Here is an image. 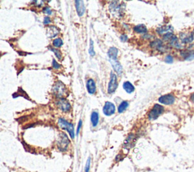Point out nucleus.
Returning a JSON list of instances; mask_svg holds the SVG:
<instances>
[{
    "label": "nucleus",
    "mask_w": 194,
    "mask_h": 172,
    "mask_svg": "<svg viewBox=\"0 0 194 172\" xmlns=\"http://www.w3.org/2000/svg\"><path fill=\"white\" fill-rule=\"evenodd\" d=\"M89 167H90V158H88L87 164L85 165V172H89Z\"/></svg>",
    "instance_id": "2f4dec72"
},
{
    "label": "nucleus",
    "mask_w": 194,
    "mask_h": 172,
    "mask_svg": "<svg viewBox=\"0 0 194 172\" xmlns=\"http://www.w3.org/2000/svg\"><path fill=\"white\" fill-rule=\"evenodd\" d=\"M15 94H18V96H21L25 97L26 99H29L28 96H27V93H25V92L23 90V89H22V88H21V87L18 88V93H15Z\"/></svg>",
    "instance_id": "bb28decb"
},
{
    "label": "nucleus",
    "mask_w": 194,
    "mask_h": 172,
    "mask_svg": "<svg viewBox=\"0 0 194 172\" xmlns=\"http://www.w3.org/2000/svg\"><path fill=\"white\" fill-rule=\"evenodd\" d=\"M47 35H48L49 37L50 38H52L54 37V36H57L58 34L59 33V29L53 25L48 26V27H47Z\"/></svg>",
    "instance_id": "dca6fc26"
},
{
    "label": "nucleus",
    "mask_w": 194,
    "mask_h": 172,
    "mask_svg": "<svg viewBox=\"0 0 194 172\" xmlns=\"http://www.w3.org/2000/svg\"><path fill=\"white\" fill-rule=\"evenodd\" d=\"M118 2L117 1H114V2H111L110 4V9L111 12L112 13V14L114 15L116 18H121V17L123 16L124 12H125V3L122 4H118Z\"/></svg>",
    "instance_id": "f257e3e1"
},
{
    "label": "nucleus",
    "mask_w": 194,
    "mask_h": 172,
    "mask_svg": "<svg viewBox=\"0 0 194 172\" xmlns=\"http://www.w3.org/2000/svg\"><path fill=\"white\" fill-rule=\"evenodd\" d=\"M49 50H51L52 52H54L55 56H56V58H57L59 60L62 59V54H61L60 50H59V49H57L55 48H49Z\"/></svg>",
    "instance_id": "a878e982"
},
{
    "label": "nucleus",
    "mask_w": 194,
    "mask_h": 172,
    "mask_svg": "<svg viewBox=\"0 0 194 172\" xmlns=\"http://www.w3.org/2000/svg\"><path fill=\"white\" fill-rule=\"evenodd\" d=\"M58 124H59L60 128L68 131L70 136H71V138H74V125L71 124V123L67 121L64 120V118H59V120H58Z\"/></svg>",
    "instance_id": "f03ea898"
},
{
    "label": "nucleus",
    "mask_w": 194,
    "mask_h": 172,
    "mask_svg": "<svg viewBox=\"0 0 194 172\" xmlns=\"http://www.w3.org/2000/svg\"><path fill=\"white\" fill-rule=\"evenodd\" d=\"M51 22V20H50V18L49 16H46L43 19V24H49Z\"/></svg>",
    "instance_id": "72a5a7b5"
},
{
    "label": "nucleus",
    "mask_w": 194,
    "mask_h": 172,
    "mask_svg": "<svg viewBox=\"0 0 194 172\" xmlns=\"http://www.w3.org/2000/svg\"><path fill=\"white\" fill-rule=\"evenodd\" d=\"M67 91L66 86H64L62 81H57L52 88V93L54 95L58 98H61L64 95V93Z\"/></svg>",
    "instance_id": "39448f33"
},
{
    "label": "nucleus",
    "mask_w": 194,
    "mask_h": 172,
    "mask_svg": "<svg viewBox=\"0 0 194 172\" xmlns=\"http://www.w3.org/2000/svg\"><path fill=\"white\" fill-rule=\"evenodd\" d=\"M57 106L59 109H61L62 111H64V112L69 111L71 108L69 102H68L67 99H64V98H61V99L58 101Z\"/></svg>",
    "instance_id": "6e6552de"
},
{
    "label": "nucleus",
    "mask_w": 194,
    "mask_h": 172,
    "mask_svg": "<svg viewBox=\"0 0 194 172\" xmlns=\"http://www.w3.org/2000/svg\"><path fill=\"white\" fill-rule=\"evenodd\" d=\"M43 11L45 13V14H48V15H50V14H52V10L50 9L49 6H47V7H44L43 9Z\"/></svg>",
    "instance_id": "7c9ffc66"
},
{
    "label": "nucleus",
    "mask_w": 194,
    "mask_h": 172,
    "mask_svg": "<svg viewBox=\"0 0 194 172\" xmlns=\"http://www.w3.org/2000/svg\"><path fill=\"white\" fill-rule=\"evenodd\" d=\"M70 143V140L68 136L64 133H61L59 136L57 140V147L58 149L62 152H64L67 150L68 146Z\"/></svg>",
    "instance_id": "7ed1b4c3"
},
{
    "label": "nucleus",
    "mask_w": 194,
    "mask_h": 172,
    "mask_svg": "<svg viewBox=\"0 0 194 172\" xmlns=\"http://www.w3.org/2000/svg\"><path fill=\"white\" fill-rule=\"evenodd\" d=\"M175 101V97L172 94H166L159 98V102L164 105H172Z\"/></svg>",
    "instance_id": "1a4fd4ad"
},
{
    "label": "nucleus",
    "mask_w": 194,
    "mask_h": 172,
    "mask_svg": "<svg viewBox=\"0 0 194 172\" xmlns=\"http://www.w3.org/2000/svg\"><path fill=\"white\" fill-rule=\"evenodd\" d=\"M173 36H174V34H173L172 32L166 33V34H165L164 35H163V40L169 42V40L172 38Z\"/></svg>",
    "instance_id": "cd10ccee"
},
{
    "label": "nucleus",
    "mask_w": 194,
    "mask_h": 172,
    "mask_svg": "<svg viewBox=\"0 0 194 172\" xmlns=\"http://www.w3.org/2000/svg\"><path fill=\"white\" fill-rule=\"evenodd\" d=\"M165 61L168 64H171L174 61V58L171 56V55H168V56H165Z\"/></svg>",
    "instance_id": "c756f323"
},
{
    "label": "nucleus",
    "mask_w": 194,
    "mask_h": 172,
    "mask_svg": "<svg viewBox=\"0 0 194 172\" xmlns=\"http://www.w3.org/2000/svg\"><path fill=\"white\" fill-rule=\"evenodd\" d=\"M63 41L61 38H55V40L52 41V45L54 48H59L62 46Z\"/></svg>",
    "instance_id": "393cba45"
},
{
    "label": "nucleus",
    "mask_w": 194,
    "mask_h": 172,
    "mask_svg": "<svg viewBox=\"0 0 194 172\" xmlns=\"http://www.w3.org/2000/svg\"><path fill=\"white\" fill-rule=\"evenodd\" d=\"M109 61H110L111 65H112L115 71L118 74V75H121V73H122V66H121L119 61L118 60H109Z\"/></svg>",
    "instance_id": "4468645a"
},
{
    "label": "nucleus",
    "mask_w": 194,
    "mask_h": 172,
    "mask_svg": "<svg viewBox=\"0 0 194 172\" xmlns=\"http://www.w3.org/2000/svg\"><path fill=\"white\" fill-rule=\"evenodd\" d=\"M180 40L182 43L188 44L193 41L194 35L192 33H181L180 34Z\"/></svg>",
    "instance_id": "9d476101"
},
{
    "label": "nucleus",
    "mask_w": 194,
    "mask_h": 172,
    "mask_svg": "<svg viewBox=\"0 0 194 172\" xmlns=\"http://www.w3.org/2000/svg\"><path fill=\"white\" fill-rule=\"evenodd\" d=\"M173 28L171 26L168 25V26H164V27H159V28L156 29V32L158 33L159 34H164V33H168L170 32V31H172Z\"/></svg>",
    "instance_id": "5701e85b"
},
{
    "label": "nucleus",
    "mask_w": 194,
    "mask_h": 172,
    "mask_svg": "<svg viewBox=\"0 0 194 172\" xmlns=\"http://www.w3.org/2000/svg\"><path fill=\"white\" fill-rule=\"evenodd\" d=\"M74 2L77 14L80 17H81L84 14V12H85V6H84V2L80 1V0H77Z\"/></svg>",
    "instance_id": "f8f14e48"
},
{
    "label": "nucleus",
    "mask_w": 194,
    "mask_h": 172,
    "mask_svg": "<svg viewBox=\"0 0 194 172\" xmlns=\"http://www.w3.org/2000/svg\"><path fill=\"white\" fill-rule=\"evenodd\" d=\"M124 90L127 92V93H132L134 91V86L131 84V83L129 81H126L123 84Z\"/></svg>",
    "instance_id": "412c9836"
},
{
    "label": "nucleus",
    "mask_w": 194,
    "mask_h": 172,
    "mask_svg": "<svg viewBox=\"0 0 194 172\" xmlns=\"http://www.w3.org/2000/svg\"><path fill=\"white\" fill-rule=\"evenodd\" d=\"M128 107V102H127V101H123V102H121V104L119 105L118 108V111L119 113H122L127 109V108Z\"/></svg>",
    "instance_id": "b1692460"
},
{
    "label": "nucleus",
    "mask_w": 194,
    "mask_h": 172,
    "mask_svg": "<svg viewBox=\"0 0 194 172\" xmlns=\"http://www.w3.org/2000/svg\"><path fill=\"white\" fill-rule=\"evenodd\" d=\"M52 67H53L55 69H59V68H60L61 65H59V63L55 61V59H52Z\"/></svg>",
    "instance_id": "473e14b6"
},
{
    "label": "nucleus",
    "mask_w": 194,
    "mask_h": 172,
    "mask_svg": "<svg viewBox=\"0 0 194 172\" xmlns=\"http://www.w3.org/2000/svg\"><path fill=\"white\" fill-rule=\"evenodd\" d=\"M180 56L187 61H190L194 59V52H188V51H180Z\"/></svg>",
    "instance_id": "6ab92c4d"
},
{
    "label": "nucleus",
    "mask_w": 194,
    "mask_h": 172,
    "mask_svg": "<svg viewBox=\"0 0 194 172\" xmlns=\"http://www.w3.org/2000/svg\"><path fill=\"white\" fill-rule=\"evenodd\" d=\"M120 39L122 42H125L127 40V36L126 34H121V36H120Z\"/></svg>",
    "instance_id": "f704fd0d"
},
{
    "label": "nucleus",
    "mask_w": 194,
    "mask_h": 172,
    "mask_svg": "<svg viewBox=\"0 0 194 172\" xmlns=\"http://www.w3.org/2000/svg\"><path fill=\"white\" fill-rule=\"evenodd\" d=\"M118 87V80H117V76L115 74L111 72L110 81L109 83L108 86V93H113L116 90Z\"/></svg>",
    "instance_id": "423d86ee"
},
{
    "label": "nucleus",
    "mask_w": 194,
    "mask_h": 172,
    "mask_svg": "<svg viewBox=\"0 0 194 172\" xmlns=\"http://www.w3.org/2000/svg\"><path fill=\"white\" fill-rule=\"evenodd\" d=\"M91 123L93 127H96L99 123V113L96 111H93L91 114Z\"/></svg>",
    "instance_id": "aec40b11"
},
{
    "label": "nucleus",
    "mask_w": 194,
    "mask_h": 172,
    "mask_svg": "<svg viewBox=\"0 0 194 172\" xmlns=\"http://www.w3.org/2000/svg\"><path fill=\"white\" fill-rule=\"evenodd\" d=\"M104 115L106 116H111L115 112V106L111 102H106L102 108Z\"/></svg>",
    "instance_id": "0eeeda50"
},
{
    "label": "nucleus",
    "mask_w": 194,
    "mask_h": 172,
    "mask_svg": "<svg viewBox=\"0 0 194 172\" xmlns=\"http://www.w3.org/2000/svg\"><path fill=\"white\" fill-rule=\"evenodd\" d=\"M150 46L152 48H154L157 49L158 51L160 52H165L166 50L165 46L163 45V42L162 40H159V39H156V40H153L151 43H150Z\"/></svg>",
    "instance_id": "9b49d317"
},
{
    "label": "nucleus",
    "mask_w": 194,
    "mask_h": 172,
    "mask_svg": "<svg viewBox=\"0 0 194 172\" xmlns=\"http://www.w3.org/2000/svg\"><path fill=\"white\" fill-rule=\"evenodd\" d=\"M118 50L116 47H111L108 51V56L109 60H118Z\"/></svg>",
    "instance_id": "2eb2a0df"
},
{
    "label": "nucleus",
    "mask_w": 194,
    "mask_h": 172,
    "mask_svg": "<svg viewBox=\"0 0 194 172\" xmlns=\"http://www.w3.org/2000/svg\"><path fill=\"white\" fill-rule=\"evenodd\" d=\"M190 99L191 102H193L194 103V93H193L192 95L190 96Z\"/></svg>",
    "instance_id": "e433bc0d"
},
{
    "label": "nucleus",
    "mask_w": 194,
    "mask_h": 172,
    "mask_svg": "<svg viewBox=\"0 0 194 172\" xmlns=\"http://www.w3.org/2000/svg\"><path fill=\"white\" fill-rule=\"evenodd\" d=\"M89 53L91 56H95V51H94V47H93V41L90 40L89 42Z\"/></svg>",
    "instance_id": "c85d7f7f"
},
{
    "label": "nucleus",
    "mask_w": 194,
    "mask_h": 172,
    "mask_svg": "<svg viewBox=\"0 0 194 172\" xmlns=\"http://www.w3.org/2000/svg\"><path fill=\"white\" fill-rule=\"evenodd\" d=\"M169 45L171 46V47L173 48L176 49H181L183 48L182 45L180 44V43L179 42V40H178V37L175 35L172 36L171 40H169Z\"/></svg>",
    "instance_id": "ddd939ff"
},
{
    "label": "nucleus",
    "mask_w": 194,
    "mask_h": 172,
    "mask_svg": "<svg viewBox=\"0 0 194 172\" xmlns=\"http://www.w3.org/2000/svg\"><path fill=\"white\" fill-rule=\"evenodd\" d=\"M87 89L89 94H94L96 91V84L93 79H89L87 82Z\"/></svg>",
    "instance_id": "f3484780"
},
{
    "label": "nucleus",
    "mask_w": 194,
    "mask_h": 172,
    "mask_svg": "<svg viewBox=\"0 0 194 172\" xmlns=\"http://www.w3.org/2000/svg\"><path fill=\"white\" fill-rule=\"evenodd\" d=\"M134 30L138 34H146L147 32V28L144 24H138L134 27Z\"/></svg>",
    "instance_id": "4be33fe9"
},
{
    "label": "nucleus",
    "mask_w": 194,
    "mask_h": 172,
    "mask_svg": "<svg viewBox=\"0 0 194 172\" xmlns=\"http://www.w3.org/2000/svg\"><path fill=\"white\" fill-rule=\"evenodd\" d=\"M165 108L164 107L161 105L155 104L154 105L153 108L150 111L149 115H148V118L150 119V121H154L156 120L162 113L164 112Z\"/></svg>",
    "instance_id": "20e7f679"
},
{
    "label": "nucleus",
    "mask_w": 194,
    "mask_h": 172,
    "mask_svg": "<svg viewBox=\"0 0 194 172\" xmlns=\"http://www.w3.org/2000/svg\"><path fill=\"white\" fill-rule=\"evenodd\" d=\"M81 125H82V121L80 120V121H79L78 125H77V135L78 134L79 132H80V127H81Z\"/></svg>",
    "instance_id": "c9c22d12"
},
{
    "label": "nucleus",
    "mask_w": 194,
    "mask_h": 172,
    "mask_svg": "<svg viewBox=\"0 0 194 172\" xmlns=\"http://www.w3.org/2000/svg\"><path fill=\"white\" fill-rule=\"evenodd\" d=\"M134 134H130L128 136H127V138L126 139V140L125 141V148L127 149H130L133 146V145L134 144Z\"/></svg>",
    "instance_id": "a211bd4d"
}]
</instances>
